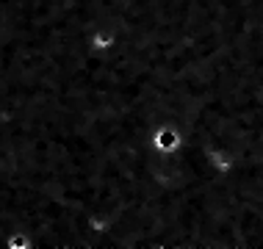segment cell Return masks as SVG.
I'll return each instance as SVG.
<instances>
[{
  "label": "cell",
  "mask_w": 263,
  "mask_h": 249,
  "mask_svg": "<svg viewBox=\"0 0 263 249\" xmlns=\"http://www.w3.org/2000/svg\"><path fill=\"white\" fill-rule=\"evenodd\" d=\"M153 144L161 149V152H175L177 144H180V133L175 130V125H163L158 133L153 136Z\"/></svg>",
  "instance_id": "cell-1"
}]
</instances>
